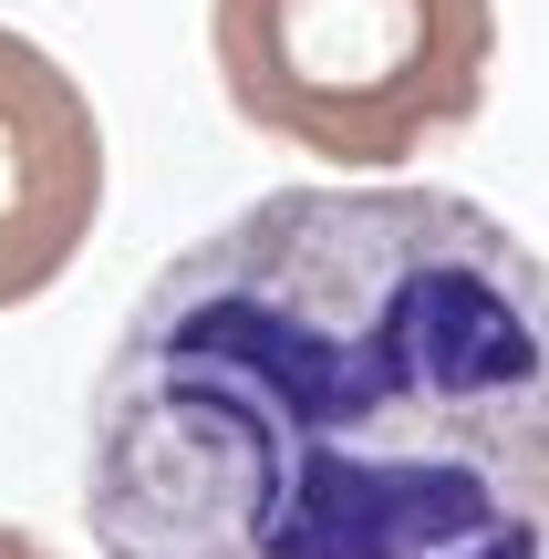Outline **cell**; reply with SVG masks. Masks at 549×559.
<instances>
[{"mask_svg":"<svg viewBox=\"0 0 549 559\" xmlns=\"http://www.w3.org/2000/svg\"><path fill=\"white\" fill-rule=\"evenodd\" d=\"M94 218H104L94 94L32 32H0V311H32L83 260Z\"/></svg>","mask_w":549,"mask_h":559,"instance_id":"cell-3","label":"cell"},{"mask_svg":"<svg viewBox=\"0 0 549 559\" xmlns=\"http://www.w3.org/2000/svg\"><path fill=\"white\" fill-rule=\"evenodd\" d=\"M0 559H62V549H41L32 528H0Z\"/></svg>","mask_w":549,"mask_h":559,"instance_id":"cell-4","label":"cell"},{"mask_svg":"<svg viewBox=\"0 0 549 559\" xmlns=\"http://www.w3.org/2000/svg\"><path fill=\"white\" fill-rule=\"evenodd\" d=\"M207 52L249 135L394 177L488 115L498 0H207Z\"/></svg>","mask_w":549,"mask_h":559,"instance_id":"cell-2","label":"cell"},{"mask_svg":"<svg viewBox=\"0 0 549 559\" xmlns=\"http://www.w3.org/2000/svg\"><path fill=\"white\" fill-rule=\"evenodd\" d=\"M104 559H549V260L456 187H270L83 394Z\"/></svg>","mask_w":549,"mask_h":559,"instance_id":"cell-1","label":"cell"}]
</instances>
